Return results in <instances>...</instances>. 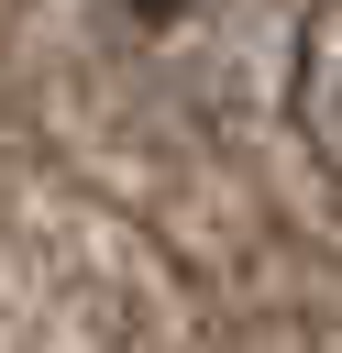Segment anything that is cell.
<instances>
[{"label": "cell", "mask_w": 342, "mask_h": 353, "mask_svg": "<svg viewBox=\"0 0 342 353\" xmlns=\"http://www.w3.org/2000/svg\"><path fill=\"white\" fill-rule=\"evenodd\" d=\"M287 121H298V143L320 154V176H342V0H309V11H298V44H287Z\"/></svg>", "instance_id": "1"}]
</instances>
